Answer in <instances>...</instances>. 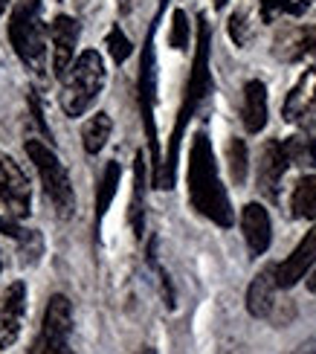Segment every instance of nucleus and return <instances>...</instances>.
Returning <instances> with one entry per match:
<instances>
[{
	"label": "nucleus",
	"instance_id": "nucleus-14",
	"mask_svg": "<svg viewBox=\"0 0 316 354\" xmlns=\"http://www.w3.org/2000/svg\"><path fill=\"white\" fill-rule=\"evenodd\" d=\"M316 105V70H305L302 79L293 84V91L284 99V108L281 116L288 122H299L302 116L310 113V108Z\"/></svg>",
	"mask_w": 316,
	"mask_h": 354
},
{
	"label": "nucleus",
	"instance_id": "nucleus-8",
	"mask_svg": "<svg viewBox=\"0 0 316 354\" xmlns=\"http://www.w3.org/2000/svg\"><path fill=\"white\" fill-rule=\"evenodd\" d=\"M50 38H53V73L58 79L70 70L76 62V47H79V21L70 15H58L50 24Z\"/></svg>",
	"mask_w": 316,
	"mask_h": 354
},
{
	"label": "nucleus",
	"instance_id": "nucleus-25",
	"mask_svg": "<svg viewBox=\"0 0 316 354\" xmlns=\"http://www.w3.org/2000/svg\"><path fill=\"white\" fill-rule=\"evenodd\" d=\"M108 53H111V58L116 64H122V62H128V55L133 53V47H131V41H128V35L122 32L119 26H113L111 32H108Z\"/></svg>",
	"mask_w": 316,
	"mask_h": 354
},
{
	"label": "nucleus",
	"instance_id": "nucleus-10",
	"mask_svg": "<svg viewBox=\"0 0 316 354\" xmlns=\"http://www.w3.org/2000/svg\"><path fill=\"white\" fill-rule=\"evenodd\" d=\"M241 232H244V241L252 259L264 256L270 250V241H273V224H270V212L261 203H247L241 209Z\"/></svg>",
	"mask_w": 316,
	"mask_h": 354
},
{
	"label": "nucleus",
	"instance_id": "nucleus-19",
	"mask_svg": "<svg viewBox=\"0 0 316 354\" xmlns=\"http://www.w3.org/2000/svg\"><path fill=\"white\" fill-rule=\"evenodd\" d=\"M111 131H113L111 116L102 113V111L93 113V116H90V120L84 122V128H82V145H84V151H87V154H99L104 145H108Z\"/></svg>",
	"mask_w": 316,
	"mask_h": 354
},
{
	"label": "nucleus",
	"instance_id": "nucleus-15",
	"mask_svg": "<svg viewBox=\"0 0 316 354\" xmlns=\"http://www.w3.org/2000/svg\"><path fill=\"white\" fill-rule=\"evenodd\" d=\"M241 120L250 134H259L267 125V84L261 79H250L244 84V108H241Z\"/></svg>",
	"mask_w": 316,
	"mask_h": 354
},
{
	"label": "nucleus",
	"instance_id": "nucleus-4",
	"mask_svg": "<svg viewBox=\"0 0 316 354\" xmlns=\"http://www.w3.org/2000/svg\"><path fill=\"white\" fill-rule=\"evenodd\" d=\"M104 87V62L96 50H84L62 76V108L67 116H82Z\"/></svg>",
	"mask_w": 316,
	"mask_h": 354
},
{
	"label": "nucleus",
	"instance_id": "nucleus-18",
	"mask_svg": "<svg viewBox=\"0 0 316 354\" xmlns=\"http://www.w3.org/2000/svg\"><path fill=\"white\" fill-rule=\"evenodd\" d=\"M119 180H122V166L111 160L108 166L102 171V180H99V192H96V227L102 224V218L108 215L111 203L116 198V189H119Z\"/></svg>",
	"mask_w": 316,
	"mask_h": 354
},
{
	"label": "nucleus",
	"instance_id": "nucleus-12",
	"mask_svg": "<svg viewBox=\"0 0 316 354\" xmlns=\"http://www.w3.org/2000/svg\"><path fill=\"white\" fill-rule=\"evenodd\" d=\"M313 264H316V224L310 227V232H305V239L296 244L293 253L276 268L279 288H293L299 279H305L310 273Z\"/></svg>",
	"mask_w": 316,
	"mask_h": 354
},
{
	"label": "nucleus",
	"instance_id": "nucleus-29",
	"mask_svg": "<svg viewBox=\"0 0 316 354\" xmlns=\"http://www.w3.org/2000/svg\"><path fill=\"white\" fill-rule=\"evenodd\" d=\"M6 6H9V0H0V18H3V12H6Z\"/></svg>",
	"mask_w": 316,
	"mask_h": 354
},
{
	"label": "nucleus",
	"instance_id": "nucleus-1",
	"mask_svg": "<svg viewBox=\"0 0 316 354\" xmlns=\"http://www.w3.org/2000/svg\"><path fill=\"white\" fill-rule=\"evenodd\" d=\"M212 32H209V24L201 15L198 18V47H194V62H192V73H189V84L183 91V105L177 113V125L171 131L169 140V154H165V163L160 171V180L154 189H171L174 186V171H177V154H180V140L186 134V125L198 108L203 105V99L212 93V70H209V50H212Z\"/></svg>",
	"mask_w": 316,
	"mask_h": 354
},
{
	"label": "nucleus",
	"instance_id": "nucleus-20",
	"mask_svg": "<svg viewBox=\"0 0 316 354\" xmlns=\"http://www.w3.org/2000/svg\"><path fill=\"white\" fill-rule=\"evenodd\" d=\"M290 209L296 218L316 221V174H305L296 183L293 198H290Z\"/></svg>",
	"mask_w": 316,
	"mask_h": 354
},
{
	"label": "nucleus",
	"instance_id": "nucleus-28",
	"mask_svg": "<svg viewBox=\"0 0 316 354\" xmlns=\"http://www.w3.org/2000/svg\"><path fill=\"white\" fill-rule=\"evenodd\" d=\"M137 354H157V351H154V348H151V346H142V348H140V351H137Z\"/></svg>",
	"mask_w": 316,
	"mask_h": 354
},
{
	"label": "nucleus",
	"instance_id": "nucleus-13",
	"mask_svg": "<svg viewBox=\"0 0 316 354\" xmlns=\"http://www.w3.org/2000/svg\"><path fill=\"white\" fill-rule=\"evenodd\" d=\"M279 264H267L264 270L255 273V279L247 288V311L255 319H264L273 314L276 308V290H279V276H276Z\"/></svg>",
	"mask_w": 316,
	"mask_h": 354
},
{
	"label": "nucleus",
	"instance_id": "nucleus-3",
	"mask_svg": "<svg viewBox=\"0 0 316 354\" xmlns=\"http://www.w3.org/2000/svg\"><path fill=\"white\" fill-rule=\"evenodd\" d=\"M9 41L21 62L41 73L47 70V26L41 24V0H18L9 18Z\"/></svg>",
	"mask_w": 316,
	"mask_h": 354
},
{
	"label": "nucleus",
	"instance_id": "nucleus-30",
	"mask_svg": "<svg viewBox=\"0 0 316 354\" xmlns=\"http://www.w3.org/2000/svg\"><path fill=\"white\" fill-rule=\"evenodd\" d=\"M227 6V0H215V9H223Z\"/></svg>",
	"mask_w": 316,
	"mask_h": 354
},
{
	"label": "nucleus",
	"instance_id": "nucleus-16",
	"mask_svg": "<svg viewBox=\"0 0 316 354\" xmlns=\"http://www.w3.org/2000/svg\"><path fill=\"white\" fill-rule=\"evenodd\" d=\"M131 230L137 239L145 235V157L142 151H137L133 157V198H131Z\"/></svg>",
	"mask_w": 316,
	"mask_h": 354
},
{
	"label": "nucleus",
	"instance_id": "nucleus-21",
	"mask_svg": "<svg viewBox=\"0 0 316 354\" xmlns=\"http://www.w3.org/2000/svg\"><path fill=\"white\" fill-rule=\"evenodd\" d=\"M227 154H230V174H232V183H235V186H244V180H247V142H244V140H238V137H232Z\"/></svg>",
	"mask_w": 316,
	"mask_h": 354
},
{
	"label": "nucleus",
	"instance_id": "nucleus-5",
	"mask_svg": "<svg viewBox=\"0 0 316 354\" xmlns=\"http://www.w3.org/2000/svg\"><path fill=\"white\" fill-rule=\"evenodd\" d=\"M26 157L32 160V166L41 177V186H44V195L53 203V209L58 212V218H73L76 215V195H73V183H70V174L64 169V163L58 160V154L44 145L41 140H26Z\"/></svg>",
	"mask_w": 316,
	"mask_h": 354
},
{
	"label": "nucleus",
	"instance_id": "nucleus-11",
	"mask_svg": "<svg viewBox=\"0 0 316 354\" xmlns=\"http://www.w3.org/2000/svg\"><path fill=\"white\" fill-rule=\"evenodd\" d=\"M26 311V285L15 282L0 299V348H12L21 334V322Z\"/></svg>",
	"mask_w": 316,
	"mask_h": 354
},
{
	"label": "nucleus",
	"instance_id": "nucleus-7",
	"mask_svg": "<svg viewBox=\"0 0 316 354\" xmlns=\"http://www.w3.org/2000/svg\"><path fill=\"white\" fill-rule=\"evenodd\" d=\"M0 206L12 218H26L29 206H32V192L24 169L15 163L9 154H0Z\"/></svg>",
	"mask_w": 316,
	"mask_h": 354
},
{
	"label": "nucleus",
	"instance_id": "nucleus-26",
	"mask_svg": "<svg viewBox=\"0 0 316 354\" xmlns=\"http://www.w3.org/2000/svg\"><path fill=\"white\" fill-rule=\"evenodd\" d=\"M230 35L232 41L238 44V47H244V44L250 41V24H247V12H235L232 18H230Z\"/></svg>",
	"mask_w": 316,
	"mask_h": 354
},
{
	"label": "nucleus",
	"instance_id": "nucleus-17",
	"mask_svg": "<svg viewBox=\"0 0 316 354\" xmlns=\"http://www.w3.org/2000/svg\"><path fill=\"white\" fill-rule=\"evenodd\" d=\"M284 151L290 157V166L316 169V122H308L302 134L284 140Z\"/></svg>",
	"mask_w": 316,
	"mask_h": 354
},
{
	"label": "nucleus",
	"instance_id": "nucleus-22",
	"mask_svg": "<svg viewBox=\"0 0 316 354\" xmlns=\"http://www.w3.org/2000/svg\"><path fill=\"white\" fill-rule=\"evenodd\" d=\"M308 9V0L302 3H293V0H261V21L273 24L281 15H302Z\"/></svg>",
	"mask_w": 316,
	"mask_h": 354
},
{
	"label": "nucleus",
	"instance_id": "nucleus-2",
	"mask_svg": "<svg viewBox=\"0 0 316 354\" xmlns=\"http://www.w3.org/2000/svg\"><path fill=\"white\" fill-rule=\"evenodd\" d=\"M189 203L192 209H198L203 218H209L218 227H232V206L230 195L221 183L218 163H215V151L212 142L203 131H198L192 140V151H189Z\"/></svg>",
	"mask_w": 316,
	"mask_h": 354
},
{
	"label": "nucleus",
	"instance_id": "nucleus-24",
	"mask_svg": "<svg viewBox=\"0 0 316 354\" xmlns=\"http://www.w3.org/2000/svg\"><path fill=\"white\" fill-rule=\"evenodd\" d=\"M189 35H192V29H189V18H186V12H183V9H174V15H171L169 44H171L174 50H186V47H189Z\"/></svg>",
	"mask_w": 316,
	"mask_h": 354
},
{
	"label": "nucleus",
	"instance_id": "nucleus-6",
	"mask_svg": "<svg viewBox=\"0 0 316 354\" xmlns=\"http://www.w3.org/2000/svg\"><path fill=\"white\" fill-rule=\"evenodd\" d=\"M154 102H157V70H154V26L148 29L145 47H142V64H140V111H142V125L148 137V149H151V163L154 177L151 183L157 186L162 160H160V142H157V122H154Z\"/></svg>",
	"mask_w": 316,
	"mask_h": 354
},
{
	"label": "nucleus",
	"instance_id": "nucleus-27",
	"mask_svg": "<svg viewBox=\"0 0 316 354\" xmlns=\"http://www.w3.org/2000/svg\"><path fill=\"white\" fill-rule=\"evenodd\" d=\"M308 290L316 293V264H313V270H310V279H308Z\"/></svg>",
	"mask_w": 316,
	"mask_h": 354
},
{
	"label": "nucleus",
	"instance_id": "nucleus-23",
	"mask_svg": "<svg viewBox=\"0 0 316 354\" xmlns=\"http://www.w3.org/2000/svg\"><path fill=\"white\" fill-rule=\"evenodd\" d=\"M32 354H73L70 351V337L53 334V331H44L41 328L38 340L32 343Z\"/></svg>",
	"mask_w": 316,
	"mask_h": 354
},
{
	"label": "nucleus",
	"instance_id": "nucleus-9",
	"mask_svg": "<svg viewBox=\"0 0 316 354\" xmlns=\"http://www.w3.org/2000/svg\"><path fill=\"white\" fill-rule=\"evenodd\" d=\"M290 166V157L284 151L281 140H270L264 142L261 157H259V189L267 201H279V189H281V177Z\"/></svg>",
	"mask_w": 316,
	"mask_h": 354
}]
</instances>
